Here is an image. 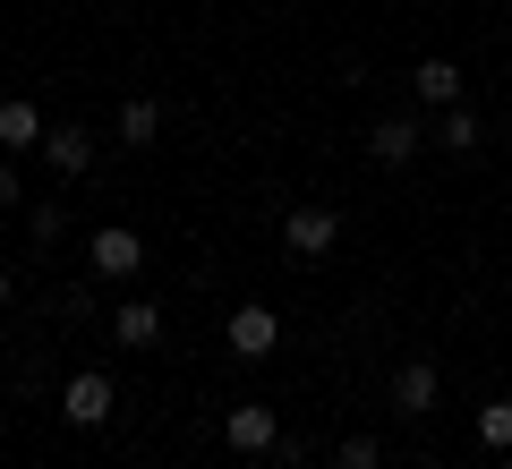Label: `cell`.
<instances>
[{"label": "cell", "mask_w": 512, "mask_h": 469, "mask_svg": "<svg viewBox=\"0 0 512 469\" xmlns=\"http://www.w3.org/2000/svg\"><path fill=\"white\" fill-rule=\"evenodd\" d=\"M222 342H231V359H274V342H282V316H274L265 299H248V307H231Z\"/></svg>", "instance_id": "cell-1"}, {"label": "cell", "mask_w": 512, "mask_h": 469, "mask_svg": "<svg viewBox=\"0 0 512 469\" xmlns=\"http://www.w3.org/2000/svg\"><path fill=\"white\" fill-rule=\"evenodd\" d=\"M111 401H120V393H111V376H103V367H77V376L60 384V418H69V427H103V418H111Z\"/></svg>", "instance_id": "cell-2"}, {"label": "cell", "mask_w": 512, "mask_h": 469, "mask_svg": "<svg viewBox=\"0 0 512 469\" xmlns=\"http://www.w3.org/2000/svg\"><path fill=\"white\" fill-rule=\"evenodd\" d=\"M333 239H342V214L333 205H291L282 214V248L291 256H333Z\"/></svg>", "instance_id": "cell-3"}, {"label": "cell", "mask_w": 512, "mask_h": 469, "mask_svg": "<svg viewBox=\"0 0 512 469\" xmlns=\"http://www.w3.org/2000/svg\"><path fill=\"white\" fill-rule=\"evenodd\" d=\"M86 265L103 273V282H128V273L146 265V239L128 231V222H111V231H94V239H86Z\"/></svg>", "instance_id": "cell-4"}, {"label": "cell", "mask_w": 512, "mask_h": 469, "mask_svg": "<svg viewBox=\"0 0 512 469\" xmlns=\"http://www.w3.org/2000/svg\"><path fill=\"white\" fill-rule=\"evenodd\" d=\"M222 444H231V452H274L282 444V418L265 410V401H231V410H222Z\"/></svg>", "instance_id": "cell-5"}, {"label": "cell", "mask_w": 512, "mask_h": 469, "mask_svg": "<svg viewBox=\"0 0 512 469\" xmlns=\"http://www.w3.org/2000/svg\"><path fill=\"white\" fill-rule=\"evenodd\" d=\"M419 145H427V128L410 120V111H393V120H376V128H367V154H376L384 171H402V163H419Z\"/></svg>", "instance_id": "cell-6"}, {"label": "cell", "mask_w": 512, "mask_h": 469, "mask_svg": "<svg viewBox=\"0 0 512 469\" xmlns=\"http://www.w3.org/2000/svg\"><path fill=\"white\" fill-rule=\"evenodd\" d=\"M436 393H444V384H436V359H402V367H393V410L427 418V410H436Z\"/></svg>", "instance_id": "cell-7"}, {"label": "cell", "mask_w": 512, "mask_h": 469, "mask_svg": "<svg viewBox=\"0 0 512 469\" xmlns=\"http://www.w3.org/2000/svg\"><path fill=\"white\" fill-rule=\"evenodd\" d=\"M43 137H52L43 111L26 103V94H9V103H0V145H9V154H43Z\"/></svg>", "instance_id": "cell-8"}, {"label": "cell", "mask_w": 512, "mask_h": 469, "mask_svg": "<svg viewBox=\"0 0 512 469\" xmlns=\"http://www.w3.org/2000/svg\"><path fill=\"white\" fill-rule=\"evenodd\" d=\"M410 94H419L427 111H453L461 103V69L453 60H419V69H410Z\"/></svg>", "instance_id": "cell-9"}, {"label": "cell", "mask_w": 512, "mask_h": 469, "mask_svg": "<svg viewBox=\"0 0 512 469\" xmlns=\"http://www.w3.org/2000/svg\"><path fill=\"white\" fill-rule=\"evenodd\" d=\"M43 163H52L60 180H77V171H94V137L86 128H52V137H43Z\"/></svg>", "instance_id": "cell-10"}, {"label": "cell", "mask_w": 512, "mask_h": 469, "mask_svg": "<svg viewBox=\"0 0 512 469\" xmlns=\"http://www.w3.org/2000/svg\"><path fill=\"white\" fill-rule=\"evenodd\" d=\"M111 333H120L128 350H154V342H163V307H154V299H128L120 316H111Z\"/></svg>", "instance_id": "cell-11"}, {"label": "cell", "mask_w": 512, "mask_h": 469, "mask_svg": "<svg viewBox=\"0 0 512 469\" xmlns=\"http://www.w3.org/2000/svg\"><path fill=\"white\" fill-rule=\"evenodd\" d=\"M427 137H436L444 154H478V137H487V128H478L470 103H453V111H436V128H427Z\"/></svg>", "instance_id": "cell-12"}, {"label": "cell", "mask_w": 512, "mask_h": 469, "mask_svg": "<svg viewBox=\"0 0 512 469\" xmlns=\"http://www.w3.org/2000/svg\"><path fill=\"white\" fill-rule=\"evenodd\" d=\"M154 137H163V103L128 94V103H120V145H154Z\"/></svg>", "instance_id": "cell-13"}, {"label": "cell", "mask_w": 512, "mask_h": 469, "mask_svg": "<svg viewBox=\"0 0 512 469\" xmlns=\"http://www.w3.org/2000/svg\"><path fill=\"white\" fill-rule=\"evenodd\" d=\"M478 444H487V452H512V401H487V410H478Z\"/></svg>", "instance_id": "cell-14"}, {"label": "cell", "mask_w": 512, "mask_h": 469, "mask_svg": "<svg viewBox=\"0 0 512 469\" xmlns=\"http://www.w3.org/2000/svg\"><path fill=\"white\" fill-rule=\"evenodd\" d=\"M333 461H342V469H384V444H376V435H350Z\"/></svg>", "instance_id": "cell-15"}, {"label": "cell", "mask_w": 512, "mask_h": 469, "mask_svg": "<svg viewBox=\"0 0 512 469\" xmlns=\"http://www.w3.org/2000/svg\"><path fill=\"white\" fill-rule=\"evenodd\" d=\"M18 205H26V188H18V171L0 163V214H18Z\"/></svg>", "instance_id": "cell-16"}, {"label": "cell", "mask_w": 512, "mask_h": 469, "mask_svg": "<svg viewBox=\"0 0 512 469\" xmlns=\"http://www.w3.org/2000/svg\"><path fill=\"white\" fill-rule=\"evenodd\" d=\"M9 299H18V273H9V265H0V307H9Z\"/></svg>", "instance_id": "cell-17"}, {"label": "cell", "mask_w": 512, "mask_h": 469, "mask_svg": "<svg viewBox=\"0 0 512 469\" xmlns=\"http://www.w3.org/2000/svg\"><path fill=\"white\" fill-rule=\"evenodd\" d=\"M504 77H512V60H504Z\"/></svg>", "instance_id": "cell-18"}, {"label": "cell", "mask_w": 512, "mask_h": 469, "mask_svg": "<svg viewBox=\"0 0 512 469\" xmlns=\"http://www.w3.org/2000/svg\"><path fill=\"white\" fill-rule=\"evenodd\" d=\"M504 145H512V137H504Z\"/></svg>", "instance_id": "cell-19"}]
</instances>
